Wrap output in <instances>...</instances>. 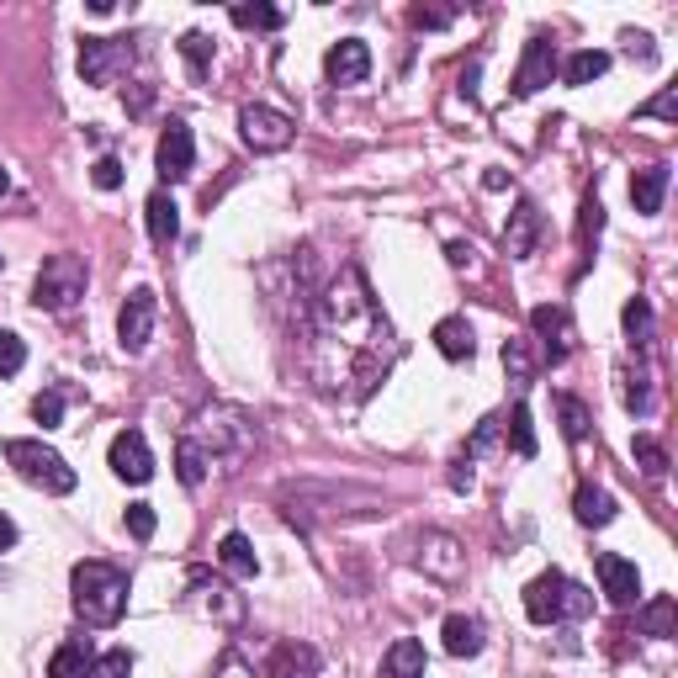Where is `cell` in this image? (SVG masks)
<instances>
[{"instance_id":"d4e9b609","label":"cell","mask_w":678,"mask_h":678,"mask_svg":"<svg viewBox=\"0 0 678 678\" xmlns=\"http://www.w3.org/2000/svg\"><path fill=\"white\" fill-rule=\"evenodd\" d=\"M218 562L228 567V573H239V578H255V573H260V562H255V546H249V535H239V531L223 535Z\"/></svg>"},{"instance_id":"30bf717a","label":"cell","mask_w":678,"mask_h":678,"mask_svg":"<svg viewBox=\"0 0 678 678\" xmlns=\"http://www.w3.org/2000/svg\"><path fill=\"white\" fill-rule=\"evenodd\" d=\"M594 573H599V588H605L609 605H636L641 599V573H636V562L620 557V552H599V562H594Z\"/></svg>"},{"instance_id":"ffe728a7","label":"cell","mask_w":678,"mask_h":678,"mask_svg":"<svg viewBox=\"0 0 678 678\" xmlns=\"http://www.w3.org/2000/svg\"><path fill=\"white\" fill-rule=\"evenodd\" d=\"M435 350L445 356V361H472V350H477L472 323H466V318H440L435 323Z\"/></svg>"},{"instance_id":"3957f363","label":"cell","mask_w":678,"mask_h":678,"mask_svg":"<svg viewBox=\"0 0 678 678\" xmlns=\"http://www.w3.org/2000/svg\"><path fill=\"white\" fill-rule=\"evenodd\" d=\"M594 609V594L583 588V583H573L567 573H541V578H531V588H525V615H531L535 626H557V620H583Z\"/></svg>"},{"instance_id":"83f0119b","label":"cell","mask_w":678,"mask_h":678,"mask_svg":"<svg viewBox=\"0 0 678 678\" xmlns=\"http://www.w3.org/2000/svg\"><path fill=\"white\" fill-rule=\"evenodd\" d=\"M620 323H626V339L636 345V350H647V345H653V308H647V297H630L626 314H620Z\"/></svg>"},{"instance_id":"ba28073f","label":"cell","mask_w":678,"mask_h":678,"mask_svg":"<svg viewBox=\"0 0 678 678\" xmlns=\"http://www.w3.org/2000/svg\"><path fill=\"white\" fill-rule=\"evenodd\" d=\"M531 329H535V339H541V361L546 366H562L573 356V318H567V308L541 302L531 314Z\"/></svg>"},{"instance_id":"6da1fadb","label":"cell","mask_w":678,"mask_h":678,"mask_svg":"<svg viewBox=\"0 0 678 678\" xmlns=\"http://www.w3.org/2000/svg\"><path fill=\"white\" fill-rule=\"evenodd\" d=\"M318 377L323 388L356 382V398L377 392V382L388 377L392 356V323L377 308V297L366 287V276L356 266H345L329 281V291L318 297Z\"/></svg>"},{"instance_id":"4fadbf2b","label":"cell","mask_w":678,"mask_h":678,"mask_svg":"<svg viewBox=\"0 0 678 678\" xmlns=\"http://www.w3.org/2000/svg\"><path fill=\"white\" fill-rule=\"evenodd\" d=\"M192 160H196V144H192V127L175 117L160 133V148H154V165H160V175L165 181H186L192 175Z\"/></svg>"},{"instance_id":"8992f818","label":"cell","mask_w":678,"mask_h":678,"mask_svg":"<svg viewBox=\"0 0 678 678\" xmlns=\"http://www.w3.org/2000/svg\"><path fill=\"white\" fill-rule=\"evenodd\" d=\"M127 64H133V43L127 38H85L80 43V74H85V85H112Z\"/></svg>"},{"instance_id":"7a4b0ae2","label":"cell","mask_w":678,"mask_h":678,"mask_svg":"<svg viewBox=\"0 0 678 678\" xmlns=\"http://www.w3.org/2000/svg\"><path fill=\"white\" fill-rule=\"evenodd\" d=\"M70 588H74V615L85 626H117L122 609H127V573L112 567V562H80L70 573Z\"/></svg>"},{"instance_id":"44dd1931","label":"cell","mask_w":678,"mask_h":678,"mask_svg":"<svg viewBox=\"0 0 678 678\" xmlns=\"http://www.w3.org/2000/svg\"><path fill=\"white\" fill-rule=\"evenodd\" d=\"M144 213H148V239H154V244H170L175 234H181V207H175V196H170V192L148 196Z\"/></svg>"},{"instance_id":"ee69618b","label":"cell","mask_w":678,"mask_h":678,"mask_svg":"<svg viewBox=\"0 0 678 678\" xmlns=\"http://www.w3.org/2000/svg\"><path fill=\"white\" fill-rule=\"evenodd\" d=\"M218 678H260V674H255V668H249V662H244L239 653H228V657L218 662Z\"/></svg>"},{"instance_id":"c3c4849f","label":"cell","mask_w":678,"mask_h":678,"mask_svg":"<svg viewBox=\"0 0 678 678\" xmlns=\"http://www.w3.org/2000/svg\"><path fill=\"white\" fill-rule=\"evenodd\" d=\"M11 546H17V525L0 514V552H11Z\"/></svg>"},{"instance_id":"484cf974","label":"cell","mask_w":678,"mask_h":678,"mask_svg":"<svg viewBox=\"0 0 678 678\" xmlns=\"http://www.w3.org/2000/svg\"><path fill=\"white\" fill-rule=\"evenodd\" d=\"M605 70H609V53L605 49H578L567 64H562V80H567V85H594Z\"/></svg>"},{"instance_id":"1f68e13d","label":"cell","mask_w":678,"mask_h":678,"mask_svg":"<svg viewBox=\"0 0 678 678\" xmlns=\"http://www.w3.org/2000/svg\"><path fill=\"white\" fill-rule=\"evenodd\" d=\"M557 419H562V435L573 440V445H578V440L588 435V424H594V419H588V409H583L578 398H567V392L557 398Z\"/></svg>"},{"instance_id":"681fc988","label":"cell","mask_w":678,"mask_h":678,"mask_svg":"<svg viewBox=\"0 0 678 678\" xmlns=\"http://www.w3.org/2000/svg\"><path fill=\"white\" fill-rule=\"evenodd\" d=\"M148 101H154V91H148V85H138V91H133V101H127V106H133V112H148Z\"/></svg>"},{"instance_id":"7dc6e473","label":"cell","mask_w":678,"mask_h":678,"mask_svg":"<svg viewBox=\"0 0 678 678\" xmlns=\"http://www.w3.org/2000/svg\"><path fill=\"white\" fill-rule=\"evenodd\" d=\"M477 80H483V64H466V70H461V96L466 101L477 96Z\"/></svg>"},{"instance_id":"d6986e66","label":"cell","mask_w":678,"mask_h":678,"mask_svg":"<svg viewBox=\"0 0 678 678\" xmlns=\"http://www.w3.org/2000/svg\"><path fill=\"white\" fill-rule=\"evenodd\" d=\"M382 678H424V647L413 636H398L382 653Z\"/></svg>"},{"instance_id":"8fae6325","label":"cell","mask_w":678,"mask_h":678,"mask_svg":"<svg viewBox=\"0 0 678 678\" xmlns=\"http://www.w3.org/2000/svg\"><path fill=\"white\" fill-rule=\"evenodd\" d=\"M106 466L117 472L122 483H148V477H154V456H148L144 430H122V435L112 440V451H106Z\"/></svg>"},{"instance_id":"5b68a950","label":"cell","mask_w":678,"mask_h":678,"mask_svg":"<svg viewBox=\"0 0 678 678\" xmlns=\"http://www.w3.org/2000/svg\"><path fill=\"white\" fill-rule=\"evenodd\" d=\"M80 297H85V260L80 255H49L38 281H32V302L49 314H70Z\"/></svg>"},{"instance_id":"e0dca14e","label":"cell","mask_w":678,"mask_h":678,"mask_svg":"<svg viewBox=\"0 0 678 678\" xmlns=\"http://www.w3.org/2000/svg\"><path fill=\"white\" fill-rule=\"evenodd\" d=\"M573 514H578V525H588V531H605L609 520H615V493H609V487L583 483L578 499H573Z\"/></svg>"},{"instance_id":"f546056e","label":"cell","mask_w":678,"mask_h":678,"mask_svg":"<svg viewBox=\"0 0 678 678\" xmlns=\"http://www.w3.org/2000/svg\"><path fill=\"white\" fill-rule=\"evenodd\" d=\"M504 366L514 377V388H531L535 382V361H531V345L525 339H504Z\"/></svg>"},{"instance_id":"816d5d0a","label":"cell","mask_w":678,"mask_h":678,"mask_svg":"<svg viewBox=\"0 0 678 678\" xmlns=\"http://www.w3.org/2000/svg\"><path fill=\"white\" fill-rule=\"evenodd\" d=\"M6 186H11V181H6V170H0V196H6Z\"/></svg>"},{"instance_id":"f6af8a7d","label":"cell","mask_w":678,"mask_h":678,"mask_svg":"<svg viewBox=\"0 0 678 678\" xmlns=\"http://www.w3.org/2000/svg\"><path fill=\"white\" fill-rule=\"evenodd\" d=\"M451 17H456V11H424V6H419V11H413V27H451Z\"/></svg>"},{"instance_id":"74e56055","label":"cell","mask_w":678,"mask_h":678,"mask_svg":"<svg viewBox=\"0 0 678 678\" xmlns=\"http://www.w3.org/2000/svg\"><path fill=\"white\" fill-rule=\"evenodd\" d=\"M234 27H260V32H270V27H281V11L276 6H234Z\"/></svg>"},{"instance_id":"2e32d148","label":"cell","mask_w":678,"mask_h":678,"mask_svg":"<svg viewBox=\"0 0 678 678\" xmlns=\"http://www.w3.org/2000/svg\"><path fill=\"white\" fill-rule=\"evenodd\" d=\"M419 562H424L435 578H461V562L466 557H461V546L451 535H424V541H419Z\"/></svg>"},{"instance_id":"ac0fdd59","label":"cell","mask_w":678,"mask_h":678,"mask_svg":"<svg viewBox=\"0 0 678 678\" xmlns=\"http://www.w3.org/2000/svg\"><path fill=\"white\" fill-rule=\"evenodd\" d=\"M662 196H668V165H647L630 175V202H636V213L653 218L657 207H662Z\"/></svg>"},{"instance_id":"4316f807","label":"cell","mask_w":678,"mask_h":678,"mask_svg":"<svg viewBox=\"0 0 678 678\" xmlns=\"http://www.w3.org/2000/svg\"><path fill=\"white\" fill-rule=\"evenodd\" d=\"M91 662H96V657H91V641H64L49 662V678H85Z\"/></svg>"},{"instance_id":"5bb4252c","label":"cell","mask_w":678,"mask_h":678,"mask_svg":"<svg viewBox=\"0 0 678 678\" xmlns=\"http://www.w3.org/2000/svg\"><path fill=\"white\" fill-rule=\"evenodd\" d=\"M323 74H329L335 85H361L366 74H371V49H366L361 38H345V43H335V49H329Z\"/></svg>"},{"instance_id":"f907efd6","label":"cell","mask_w":678,"mask_h":678,"mask_svg":"<svg viewBox=\"0 0 678 678\" xmlns=\"http://www.w3.org/2000/svg\"><path fill=\"white\" fill-rule=\"evenodd\" d=\"M466 461H456V472H451V487H472V472H461Z\"/></svg>"},{"instance_id":"4dcf8cb0","label":"cell","mask_w":678,"mask_h":678,"mask_svg":"<svg viewBox=\"0 0 678 678\" xmlns=\"http://www.w3.org/2000/svg\"><path fill=\"white\" fill-rule=\"evenodd\" d=\"M508 445H514V456H535V424L525 403L508 409Z\"/></svg>"},{"instance_id":"836d02e7","label":"cell","mask_w":678,"mask_h":678,"mask_svg":"<svg viewBox=\"0 0 678 678\" xmlns=\"http://www.w3.org/2000/svg\"><path fill=\"white\" fill-rule=\"evenodd\" d=\"M620 382H626V388H620V398H626L630 413H647V409H653V388H647L653 377H647V371H620Z\"/></svg>"},{"instance_id":"d590c367","label":"cell","mask_w":678,"mask_h":678,"mask_svg":"<svg viewBox=\"0 0 678 678\" xmlns=\"http://www.w3.org/2000/svg\"><path fill=\"white\" fill-rule=\"evenodd\" d=\"M599 234H605V202H599V196H583V207H578V239L594 244Z\"/></svg>"},{"instance_id":"7c38bea8","label":"cell","mask_w":678,"mask_h":678,"mask_svg":"<svg viewBox=\"0 0 678 678\" xmlns=\"http://www.w3.org/2000/svg\"><path fill=\"white\" fill-rule=\"evenodd\" d=\"M552 74H557V43L552 38H531L520 70H514V96H535L541 85H552Z\"/></svg>"},{"instance_id":"cb8c5ba5","label":"cell","mask_w":678,"mask_h":678,"mask_svg":"<svg viewBox=\"0 0 678 678\" xmlns=\"http://www.w3.org/2000/svg\"><path fill=\"white\" fill-rule=\"evenodd\" d=\"M636 626H641V636H657V641H668V636H678V605L668 599V594H657L653 605L636 615Z\"/></svg>"},{"instance_id":"e575fe53","label":"cell","mask_w":678,"mask_h":678,"mask_svg":"<svg viewBox=\"0 0 678 678\" xmlns=\"http://www.w3.org/2000/svg\"><path fill=\"white\" fill-rule=\"evenodd\" d=\"M181 53H186L192 74L202 80V74H207V64H213V38H207V32H186V38H181Z\"/></svg>"},{"instance_id":"9c48e42d","label":"cell","mask_w":678,"mask_h":678,"mask_svg":"<svg viewBox=\"0 0 678 678\" xmlns=\"http://www.w3.org/2000/svg\"><path fill=\"white\" fill-rule=\"evenodd\" d=\"M154 314H160L154 291L148 287L127 291V302H122V314H117V339H122V350H127V356H138L148 339H154Z\"/></svg>"},{"instance_id":"b9f144b4","label":"cell","mask_w":678,"mask_h":678,"mask_svg":"<svg viewBox=\"0 0 678 678\" xmlns=\"http://www.w3.org/2000/svg\"><path fill=\"white\" fill-rule=\"evenodd\" d=\"M91 181H96V192H117V186H122V165H117V160H96Z\"/></svg>"},{"instance_id":"ab89813d","label":"cell","mask_w":678,"mask_h":678,"mask_svg":"<svg viewBox=\"0 0 678 678\" xmlns=\"http://www.w3.org/2000/svg\"><path fill=\"white\" fill-rule=\"evenodd\" d=\"M22 361H27V345L11 335V329H0V377H17Z\"/></svg>"},{"instance_id":"7402d4cb","label":"cell","mask_w":678,"mask_h":678,"mask_svg":"<svg viewBox=\"0 0 678 678\" xmlns=\"http://www.w3.org/2000/svg\"><path fill=\"white\" fill-rule=\"evenodd\" d=\"M440 636H445V653L451 657H477L483 653V620H472V615H451Z\"/></svg>"},{"instance_id":"603a6c76","label":"cell","mask_w":678,"mask_h":678,"mask_svg":"<svg viewBox=\"0 0 678 678\" xmlns=\"http://www.w3.org/2000/svg\"><path fill=\"white\" fill-rule=\"evenodd\" d=\"M318 674V653L314 647H281V653L270 657V668H266V678H314Z\"/></svg>"},{"instance_id":"60d3db41","label":"cell","mask_w":678,"mask_h":678,"mask_svg":"<svg viewBox=\"0 0 678 678\" xmlns=\"http://www.w3.org/2000/svg\"><path fill=\"white\" fill-rule=\"evenodd\" d=\"M154 504H127V531H133V541H148L154 535Z\"/></svg>"},{"instance_id":"d6a6232c","label":"cell","mask_w":678,"mask_h":678,"mask_svg":"<svg viewBox=\"0 0 678 678\" xmlns=\"http://www.w3.org/2000/svg\"><path fill=\"white\" fill-rule=\"evenodd\" d=\"M630 456H636V466H641L647 477H662V472H668V451H662L653 435H636V440H630Z\"/></svg>"},{"instance_id":"7bdbcfd3","label":"cell","mask_w":678,"mask_h":678,"mask_svg":"<svg viewBox=\"0 0 678 678\" xmlns=\"http://www.w3.org/2000/svg\"><path fill=\"white\" fill-rule=\"evenodd\" d=\"M499 424H504V419H483V430H477V435L466 440V456H477V451H487V445H493V435H499Z\"/></svg>"},{"instance_id":"52a82bcc","label":"cell","mask_w":678,"mask_h":678,"mask_svg":"<svg viewBox=\"0 0 678 678\" xmlns=\"http://www.w3.org/2000/svg\"><path fill=\"white\" fill-rule=\"evenodd\" d=\"M239 133H244V144L260 148V154H281V148H291V138H297L291 117L270 112V106H244V112H239Z\"/></svg>"},{"instance_id":"8d00e7d4","label":"cell","mask_w":678,"mask_h":678,"mask_svg":"<svg viewBox=\"0 0 678 678\" xmlns=\"http://www.w3.org/2000/svg\"><path fill=\"white\" fill-rule=\"evenodd\" d=\"M32 419H38L43 430H59V424H64V392H38V398H32Z\"/></svg>"},{"instance_id":"f35d334b","label":"cell","mask_w":678,"mask_h":678,"mask_svg":"<svg viewBox=\"0 0 678 678\" xmlns=\"http://www.w3.org/2000/svg\"><path fill=\"white\" fill-rule=\"evenodd\" d=\"M127 674H133V653H122L117 647V653H101L85 678H127Z\"/></svg>"},{"instance_id":"277c9868","label":"cell","mask_w":678,"mask_h":678,"mask_svg":"<svg viewBox=\"0 0 678 678\" xmlns=\"http://www.w3.org/2000/svg\"><path fill=\"white\" fill-rule=\"evenodd\" d=\"M6 461H11L32 487H43V493H74V483H80L70 461L59 456L53 445H43V440H11V445H6Z\"/></svg>"},{"instance_id":"9a60e30c","label":"cell","mask_w":678,"mask_h":678,"mask_svg":"<svg viewBox=\"0 0 678 678\" xmlns=\"http://www.w3.org/2000/svg\"><path fill=\"white\" fill-rule=\"evenodd\" d=\"M535 239H541V207H535V202H520V207L508 213L504 249L514 260H525V255H535Z\"/></svg>"},{"instance_id":"f1b7e54d","label":"cell","mask_w":678,"mask_h":678,"mask_svg":"<svg viewBox=\"0 0 678 678\" xmlns=\"http://www.w3.org/2000/svg\"><path fill=\"white\" fill-rule=\"evenodd\" d=\"M175 472H181L186 487H202V477H207V451H202L196 440H181V445H175Z\"/></svg>"},{"instance_id":"bcb514c9","label":"cell","mask_w":678,"mask_h":678,"mask_svg":"<svg viewBox=\"0 0 678 678\" xmlns=\"http://www.w3.org/2000/svg\"><path fill=\"white\" fill-rule=\"evenodd\" d=\"M674 112H678V101H674V91H662V96L647 106V117H662V122H674Z\"/></svg>"}]
</instances>
